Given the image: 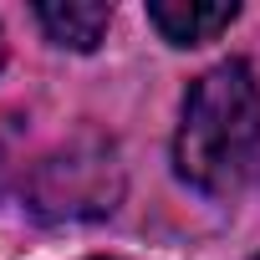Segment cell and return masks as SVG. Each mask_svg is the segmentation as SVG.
Segmentation results:
<instances>
[{
  "instance_id": "obj_4",
  "label": "cell",
  "mask_w": 260,
  "mask_h": 260,
  "mask_svg": "<svg viewBox=\"0 0 260 260\" xmlns=\"http://www.w3.org/2000/svg\"><path fill=\"white\" fill-rule=\"evenodd\" d=\"M36 26L51 36V46L97 51L112 26V6H36Z\"/></svg>"
},
{
  "instance_id": "obj_3",
  "label": "cell",
  "mask_w": 260,
  "mask_h": 260,
  "mask_svg": "<svg viewBox=\"0 0 260 260\" xmlns=\"http://www.w3.org/2000/svg\"><path fill=\"white\" fill-rule=\"evenodd\" d=\"M235 16H240V6H204V0H153L148 6V21L174 46H204L219 31H230Z\"/></svg>"
},
{
  "instance_id": "obj_6",
  "label": "cell",
  "mask_w": 260,
  "mask_h": 260,
  "mask_svg": "<svg viewBox=\"0 0 260 260\" xmlns=\"http://www.w3.org/2000/svg\"><path fill=\"white\" fill-rule=\"evenodd\" d=\"M255 260H260V255H255Z\"/></svg>"
},
{
  "instance_id": "obj_1",
  "label": "cell",
  "mask_w": 260,
  "mask_h": 260,
  "mask_svg": "<svg viewBox=\"0 0 260 260\" xmlns=\"http://www.w3.org/2000/svg\"><path fill=\"white\" fill-rule=\"evenodd\" d=\"M260 158V82L250 61L230 56L209 67L179 112L174 169L189 189L209 199H230Z\"/></svg>"
},
{
  "instance_id": "obj_2",
  "label": "cell",
  "mask_w": 260,
  "mask_h": 260,
  "mask_svg": "<svg viewBox=\"0 0 260 260\" xmlns=\"http://www.w3.org/2000/svg\"><path fill=\"white\" fill-rule=\"evenodd\" d=\"M127 169L107 133H72L56 143L26 179V204L41 219H102L122 204Z\"/></svg>"
},
{
  "instance_id": "obj_5",
  "label": "cell",
  "mask_w": 260,
  "mask_h": 260,
  "mask_svg": "<svg viewBox=\"0 0 260 260\" xmlns=\"http://www.w3.org/2000/svg\"><path fill=\"white\" fill-rule=\"evenodd\" d=\"M0 67H6V31H0Z\"/></svg>"
}]
</instances>
